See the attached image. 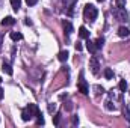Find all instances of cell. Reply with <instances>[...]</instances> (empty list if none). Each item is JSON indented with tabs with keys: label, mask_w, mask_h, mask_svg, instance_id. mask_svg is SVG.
Here are the masks:
<instances>
[{
	"label": "cell",
	"mask_w": 130,
	"mask_h": 128,
	"mask_svg": "<svg viewBox=\"0 0 130 128\" xmlns=\"http://www.w3.org/2000/svg\"><path fill=\"white\" fill-rule=\"evenodd\" d=\"M77 124H79V118L74 116V118H73V125H77Z\"/></svg>",
	"instance_id": "obj_27"
},
{
	"label": "cell",
	"mask_w": 130,
	"mask_h": 128,
	"mask_svg": "<svg viewBox=\"0 0 130 128\" xmlns=\"http://www.w3.org/2000/svg\"><path fill=\"white\" fill-rule=\"evenodd\" d=\"M64 30L67 33V36H70L71 33L74 32V27H73V24L70 23V21H64Z\"/></svg>",
	"instance_id": "obj_7"
},
{
	"label": "cell",
	"mask_w": 130,
	"mask_h": 128,
	"mask_svg": "<svg viewBox=\"0 0 130 128\" xmlns=\"http://www.w3.org/2000/svg\"><path fill=\"white\" fill-rule=\"evenodd\" d=\"M89 68H91V72L92 74H98V68H100V63L95 57H91L89 59Z\"/></svg>",
	"instance_id": "obj_5"
},
{
	"label": "cell",
	"mask_w": 130,
	"mask_h": 128,
	"mask_svg": "<svg viewBox=\"0 0 130 128\" xmlns=\"http://www.w3.org/2000/svg\"><path fill=\"white\" fill-rule=\"evenodd\" d=\"M118 8H126V0H115Z\"/></svg>",
	"instance_id": "obj_21"
},
{
	"label": "cell",
	"mask_w": 130,
	"mask_h": 128,
	"mask_svg": "<svg viewBox=\"0 0 130 128\" xmlns=\"http://www.w3.org/2000/svg\"><path fill=\"white\" fill-rule=\"evenodd\" d=\"M65 8L68 9V15H73V8L76 5V0H64Z\"/></svg>",
	"instance_id": "obj_6"
},
{
	"label": "cell",
	"mask_w": 130,
	"mask_h": 128,
	"mask_svg": "<svg viewBox=\"0 0 130 128\" xmlns=\"http://www.w3.org/2000/svg\"><path fill=\"white\" fill-rule=\"evenodd\" d=\"M104 77H106L107 80L113 78V71H112L110 68H106V69H104Z\"/></svg>",
	"instance_id": "obj_16"
},
{
	"label": "cell",
	"mask_w": 130,
	"mask_h": 128,
	"mask_svg": "<svg viewBox=\"0 0 130 128\" xmlns=\"http://www.w3.org/2000/svg\"><path fill=\"white\" fill-rule=\"evenodd\" d=\"M11 39L12 41H21L23 39V35L20 32H11Z\"/></svg>",
	"instance_id": "obj_13"
},
{
	"label": "cell",
	"mask_w": 130,
	"mask_h": 128,
	"mask_svg": "<svg viewBox=\"0 0 130 128\" xmlns=\"http://www.w3.org/2000/svg\"><path fill=\"white\" fill-rule=\"evenodd\" d=\"M26 3H27L29 6H33V5H36V3H38V0H26Z\"/></svg>",
	"instance_id": "obj_24"
},
{
	"label": "cell",
	"mask_w": 130,
	"mask_h": 128,
	"mask_svg": "<svg viewBox=\"0 0 130 128\" xmlns=\"http://www.w3.org/2000/svg\"><path fill=\"white\" fill-rule=\"evenodd\" d=\"M0 83H2V77H0Z\"/></svg>",
	"instance_id": "obj_32"
},
{
	"label": "cell",
	"mask_w": 130,
	"mask_h": 128,
	"mask_svg": "<svg viewBox=\"0 0 130 128\" xmlns=\"http://www.w3.org/2000/svg\"><path fill=\"white\" fill-rule=\"evenodd\" d=\"M97 15H98V9L94 5L88 3V5L83 8V17H85L86 21H94V20L97 18Z\"/></svg>",
	"instance_id": "obj_2"
},
{
	"label": "cell",
	"mask_w": 130,
	"mask_h": 128,
	"mask_svg": "<svg viewBox=\"0 0 130 128\" xmlns=\"http://www.w3.org/2000/svg\"><path fill=\"white\" fill-rule=\"evenodd\" d=\"M61 116H62V115H61V112H58V113L53 116V124H55L56 127H58V125H59V122H61Z\"/></svg>",
	"instance_id": "obj_18"
},
{
	"label": "cell",
	"mask_w": 130,
	"mask_h": 128,
	"mask_svg": "<svg viewBox=\"0 0 130 128\" xmlns=\"http://www.w3.org/2000/svg\"><path fill=\"white\" fill-rule=\"evenodd\" d=\"M103 44H104V39H103V38H98L97 41H95V45H97V48H101V47H103Z\"/></svg>",
	"instance_id": "obj_20"
},
{
	"label": "cell",
	"mask_w": 130,
	"mask_h": 128,
	"mask_svg": "<svg viewBox=\"0 0 130 128\" xmlns=\"http://www.w3.org/2000/svg\"><path fill=\"white\" fill-rule=\"evenodd\" d=\"M39 115H41V110L38 109V105H36V104H29L27 107L23 109V112H21V119H23L24 122H27V121H30L32 118H36V116H39Z\"/></svg>",
	"instance_id": "obj_1"
},
{
	"label": "cell",
	"mask_w": 130,
	"mask_h": 128,
	"mask_svg": "<svg viewBox=\"0 0 130 128\" xmlns=\"http://www.w3.org/2000/svg\"><path fill=\"white\" fill-rule=\"evenodd\" d=\"M11 5H12V9L17 12L20 9V6H21V0H11Z\"/></svg>",
	"instance_id": "obj_15"
},
{
	"label": "cell",
	"mask_w": 130,
	"mask_h": 128,
	"mask_svg": "<svg viewBox=\"0 0 130 128\" xmlns=\"http://www.w3.org/2000/svg\"><path fill=\"white\" fill-rule=\"evenodd\" d=\"M2 98H3V89L0 88V99H2Z\"/></svg>",
	"instance_id": "obj_30"
},
{
	"label": "cell",
	"mask_w": 130,
	"mask_h": 128,
	"mask_svg": "<svg viewBox=\"0 0 130 128\" xmlns=\"http://www.w3.org/2000/svg\"><path fill=\"white\" fill-rule=\"evenodd\" d=\"M113 17L118 21H127L129 20V14H127L126 8H118L117 6V9H113Z\"/></svg>",
	"instance_id": "obj_3"
},
{
	"label": "cell",
	"mask_w": 130,
	"mask_h": 128,
	"mask_svg": "<svg viewBox=\"0 0 130 128\" xmlns=\"http://www.w3.org/2000/svg\"><path fill=\"white\" fill-rule=\"evenodd\" d=\"M76 50H77V51H82V44H80V42L76 44Z\"/></svg>",
	"instance_id": "obj_26"
},
{
	"label": "cell",
	"mask_w": 130,
	"mask_h": 128,
	"mask_svg": "<svg viewBox=\"0 0 130 128\" xmlns=\"http://www.w3.org/2000/svg\"><path fill=\"white\" fill-rule=\"evenodd\" d=\"M86 48H88V51H89V53H92V54L98 50L97 45H95V42H92V41H89V39L86 41Z\"/></svg>",
	"instance_id": "obj_8"
},
{
	"label": "cell",
	"mask_w": 130,
	"mask_h": 128,
	"mask_svg": "<svg viewBox=\"0 0 130 128\" xmlns=\"http://www.w3.org/2000/svg\"><path fill=\"white\" fill-rule=\"evenodd\" d=\"M79 36H80L82 39H89V32L86 30V27L82 26V27L79 29Z\"/></svg>",
	"instance_id": "obj_11"
},
{
	"label": "cell",
	"mask_w": 130,
	"mask_h": 128,
	"mask_svg": "<svg viewBox=\"0 0 130 128\" xmlns=\"http://www.w3.org/2000/svg\"><path fill=\"white\" fill-rule=\"evenodd\" d=\"M106 109H107V110H115V105H113L110 101H107V102H106Z\"/></svg>",
	"instance_id": "obj_22"
},
{
	"label": "cell",
	"mask_w": 130,
	"mask_h": 128,
	"mask_svg": "<svg viewBox=\"0 0 130 128\" xmlns=\"http://www.w3.org/2000/svg\"><path fill=\"white\" fill-rule=\"evenodd\" d=\"M2 71H3V72H6L8 75H12V74H14L12 66H11L9 63H6V62H3V63H2Z\"/></svg>",
	"instance_id": "obj_10"
},
{
	"label": "cell",
	"mask_w": 130,
	"mask_h": 128,
	"mask_svg": "<svg viewBox=\"0 0 130 128\" xmlns=\"http://www.w3.org/2000/svg\"><path fill=\"white\" fill-rule=\"evenodd\" d=\"M12 24H15V20L12 17H5L2 20V26H12Z\"/></svg>",
	"instance_id": "obj_12"
},
{
	"label": "cell",
	"mask_w": 130,
	"mask_h": 128,
	"mask_svg": "<svg viewBox=\"0 0 130 128\" xmlns=\"http://www.w3.org/2000/svg\"><path fill=\"white\" fill-rule=\"evenodd\" d=\"M97 2H104V0H97Z\"/></svg>",
	"instance_id": "obj_31"
},
{
	"label": "cell",
	"mask_w": 130,
	"mask_h": 128,
	"mask_svg": "<svg viewBox=\"0 0 130 128\" xmlns=\"http://www.w3.org/2000/svg\"><path fill=\"white\" fill-rule=\"evenodd\" d=\"M55 110H56V104H48V112L53 113Z\"/></svg>",
	"instance_id": "obj_23"
},
{
	"label": "cell",
	"mask_w": 130,
	"mask_h": 128,
	"mask_svg": "<svg viewBox=\"0 0 130 128\" xmlns=\"http://www.w3.org/2000/svg\"><path fill=\"white\" fill-rule=\"evenodd\" d=\"M77 89H79V92H82L83 95H88V84H86V81L83 80V74H80V80H79V84H77Z\"/></svg>",
	"instance_id": "obj_4"
},
{
	"label": "cell",
	"mask_w": 130,
	"mask_h": 128,
	"mask_svg": "<svg viewBox=\"0 0 130 128\" xmlns=\"http://www.w3.org/2000/svg\"><path fill=\"white\" fill-rule=\"evenodd\" d=\"M24 23H26L27 26H30V24H32V21H30V18H26V21H24Z\"/></svg>",
	"instance_id": "obj_29"
},
{
	"label": "cell",
	"mask_w": 130,
	"mask_h": 128,
	"mask_svg": "<svg viewBox=\"0 0 130 128\" xmlns=\"http://www.w3.org/2000/svg\"><path fill=\"white\" fill-rule=\"evenodd\" d=\"M2 47H3V36L0 35V51H2Z\"/></svg>",
	"instance_id": "obj_28"
},
{
	"label": "cell",
	"mask_w": 130,
	"mask_h": 128,
	"mask_svg": "<svg viewBox=\"0 0 130 128\" xmlns=\"http://www.w3.org/2000/svg\"><path fill=\"white\" fill-rule=\"evenodd\" d=\"M95 91H97V94H103V92H104V89L100 88V86H95Z\"/></svg>",
	"instance_id": "obj_25"
},
{
	"label": "cell",
	"mask_w": 130,
	"mask_h": 128,
	"mask_svg": "<svg viewBox=\"0 0 130 128\" xmlns=\"http://www.w3.org/2000/svg\"><path fill=\"white\" fill-rule=\"evenodd\" d=\"M36 124L38 125H44V118H42V113L39 116H36Z\"/></svg>",
	"instance_id": "obj_19"
},
{
	"label": "cell",
	"mask_w": 130,
	"mask_h": 128,
	"mask_svg": "<svg viewBox=\"0 0 130 128\" xmlns=\"http://www.w3.org/2000/svg\"><path fill=\"white\" fill-rule=\"evenodd\" d=\"M118 89H120L121 92H126V91H127V81H126V80H121L120 84H118Z\"/></svg>",
	"instance_id": "obj_17"
},
{
	"label": "cell",
	"mask_w": 130,
	"mask_h": 128,
	"mask_svg": "<svg viewBox=\"0 0 130 128\" xmlns=\"http://www.w3.org/2000/svg\"><path fill=\"white\" fill-rule=\"evenodd\" d=\"M68 56H70V54H68V51L65 50V51H61V53L58 54V59H59L61 62H67V59H68Z\"/></svg>",
	"instance_id": "obj_14"
},
{
	"label": "cell",
	"mask_w": 130,
	"mask_h": 128,
	"mask_svg": "<svg viewBox=\"0 0 130 128\" xmlns=\"http://www.w3.org/2000/svg\"><path fill=\"white\" fill-rule=\"evenodd\" d=\"M129 35H130V30L127 29V27L121 26V27L118 29V36H120V38H127Z\"/></svg>",
	"instance_id": "obj_9"
}]
</instances>
